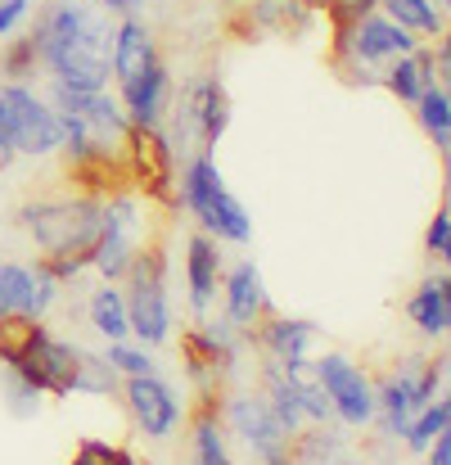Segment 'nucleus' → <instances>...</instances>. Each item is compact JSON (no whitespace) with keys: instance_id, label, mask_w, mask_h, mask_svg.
Returning a JSON list of instances; mask_svg holds the SVG:
<instances>
[{"instance_id":"a211bd4d","label":"nucleus","mask_w":451,"mask_h":465,"mask_svg":"<svg viewBox=\"0 0 451 465\" xmlns=\"http://www.w3.org/2000/svg\"><path fill=\"white\" fill-rule=\"evenodd\" d=\"M407 316H411V325H416L425 339H447L451 334V276H447V267L429 272V276L411 290Z\"/></svg>"},{"instance_id":"dca6fc26","label":"nucleus","mask_w":451,"mask_h":465,"mask_svg":"<svg viewBox=\"0 0 451 465\" xmlns=\"http://www.w3.org/2000/svg\"><path fill=\"white\" fill-rule=\"evenodd\" d=\"M316 339H320V325L316 321H307V316H280V312H267L262 325L253 330V348L267 361H276V366H289V361L311 357Z\"/></svg>"},{"instance_id":"bb28decb","label":"nucleus","mask_w":451,"mask_h":465,"mask_svg":"<svg viewBox=\"0 0 451 465\" xmlns=\"http://www.w3.org/2000/svg\"><path fill=\"white\" fill-rule=\"evenodd\" d=\"M447 430H451V402H447V393H443V398H434L429 407H420V411L411 416V425H407V434H402V448L416 452V457H425L429 443H434L438 434H447Z\"/></svg>"},{"instance_id":"58836bf2","label":"nucleus","mask_w":451,"mask_h":465,"mask_svg":"<svg viewBox=\"0 0 451 465\" xmlns=\"http://www.w3.org/2000/svg\"><path fill=\"white\" fill-rule=\"evenodd\" d=\"M434 5H438V9H451V0H434Z\"/></svg>"},{"instance_id":"2f4dec72","label":"nucleus","mask_w":451,"mask_h":465,"mask_svg":"<svg viewBox=\"0 0 451 465\" xmlns=\"http://www.w3.org/2000/svg\"><path fill=\"white\" fill-rule=\"evenodd\" d=\"M68 465H136L123 448H113V443H100V439H86L77 452H73V461Z\"/></svg>"},{"instance_id":"e433bc0d","label":"nucleus","mask_w":451,"mask_h":465,"mask_svg":"<svg viewBox=\"0 0 451 465\" xmlns=\"http://www.w3.org/2000/svg\"><path fill=\"white\" fill-rule=\"evenodd\" d=\"M307 9H329V0H302Z\"/></svg>"},{"instance_id":"20e7f679","label":"nucleus","mask_w":451,"mask_h":465,"mask_svg":"<svg viewBox=\"0 0 451 465\" xmlns=\"http://www.w3.org/2000/svg\"><path fill=\"white\" fill-rule=\"evenodd\" d=\"M145 226H150V208L141 199V190H104L100 203V240L91 244V272L109 285H123V276L132 272L136 253L145 249Z\"/></svg>"},{"instance_id":"f704fd0d","label":"nucleus","mask_w":451,"mask_h":465,"mask_svg":"<svg viewBox=\"0 0 451 465\" xmlns=\"http://www.w3.org/2000/svg\"><path fill=\"white\" fill-rule=\"evenodd\" d=\"M425 465H451V430H447V434H438V439L429 443V452H425Z\"/></svg>"},{"instance_id":"ddd939ff","label":"nucleus","mask_w":451,"mask_h":465,"mask_svg":"<svg viewBox=\"0 0 451 465\" xmlns=\"http://www.w3.org/2000/svg\"><path fill=\"white\" fill-rule=\"evenodd\" d=\"M226 244H217L212 235L194 231L185 240V303L190 316H208L217 312V294H221V272H226Z\"/></svg>"},{"instance_id":"f257e3e1","label":"nucleus","mask_w":451,"mask_h":465,"mask_svg":"<svg viewBox=\"0 0 451 465\" xmlns=\"http://www.w3.org/2000/svg\"><path fill=\"white\" fill-rule=\"evenodd\" d=\"M100 203H104V190L95 185L77 194H41L18 208V226L41 253V262L77 258V253H91V244L100 240Z\"/></svg>"},{"instance_id":"cd10ccee","label":"nucleus","mask_w":451,"mask_h":465,"mask_svg":"<svg viewBox=\"0 0 451 465\" xmlns=\"http://www.w3.org/2000/svg\"><path fill=\"white\" fill-rule=\"evenodd\" d=\"M123 389V375L104 361V352H91L82 357V371H77V393H91V398H118Z\"/></svg>"},{"instance_id":"2eb2a0df","label":"nucleus","mask_w":451,"mask_h":465,"mask_svg":"<svg viewBox=\"0 0 451 465\" xmlns=\"http://www.w3.org/2000/svg\"><path fill=\"white\" fill-rule=\"evenodd\" d=\"M185 348H190V357L208 361L221 380H230V375L240 371L244 348H253V334H244L240 325H230L221 312H208V316H199V321H194V330H190Z\"/></svg>"},{"instance_id":"b1692460","label":"nucleus","mask_w":451,"mask_h":465,"mask_svg":"<svg viewBox=\"0 0 451 465\" xmlns=\"http://www.w3.org/2000/svg\"><path fill=\"white\" fill-rule=\"evenodd\" d=\"M411 109H416L425 136L434 141V150L447 158L451 154V91L443 82H434V86H425V95H420Z\"/></svg>"},{"instance_id":"7ed1b4c3","label":"nucleus","mask_w":451,"mask_h":465,"mask_svg":"<svg viewBox=\"0 0 451 465\" xmlns=\"http://www.w3.org/2000/svg\"><path fill=\"white\" fill-rule=\"evenodd\" d=\"M0 352H5L45 398H73V393H77V371H82L86 348H82L77 339L54 334L45 321L23 325V330H14V334H0Z\"/></svg>"},{"instance_id":"4468645a","label":"nucleus","mask_w":451,"mask_h":465,"mask_svg":"<svg viewBox=\"0 0 451 465\" xmlns=\"http://www.w3.org/2000/svg\"><path fill=\"white\" fill-rule=\"evenodd\" d=\"M118 104H123L127 123L136 127V136H153L162 127V118H167V104H172V73H167V64L158 59L145 73H136L132 82H123L118 86Z\"/></svg>"},{"instance_id":"9d476101","label":"nucleus","mask_w":451,"mask_h":465,"mask_svg":"<svg viewBox=\"0 0 451 465\" xmlns=\"http://www.w3.org/2000/svg\"><path fill=\"white\" fill-rule=\"evenodd\" d=\"M0 109L14 127L18 158H54L59 154V114L50 109L45 95L27 82H5L0 86Z\"/></svg>"},{"instance_id":"7c9ffc66","label":"nucleus","mask_w":451,"mask_h":465,"mask_svg":"<svg viewBox=\"0 0 451 465\" xmlns=\"http://www.w3.org/2000/svg\"><path fill=\"white\" fill-rule=\"evenodd\" d=\"M425 253H429L438 267H447V258H451V208L447 203L434 213V222H429V231H425Z\"/></svg>"},{"instance_id":"f3484780","label":"nucleus","mask_w":451,"mask_h":465,"mask_svg":"<svg viewBox=\"0 0 451 465\" xmlns=\"http://www.w3.org/2000/svg\"><path fill=\"white\" fill-rule=\"evenodd\" d=\"M158 41H153V27L136 14V18H118L113 23V45H109V73L113 82H132L136 73H145L150 64H158Z\"/></svg>"},{"instance_id":"1a4fd4ad","label":"nucleus","mask_w":451,"mask_h":465,"mask_svg":"<svg viewBox=\"0 0 451 465\" xmlns=\"http://www.w3.org/2000/svg\"><path fill=\"white\" fill-rule=\"evenodd\" d=\"M59 294H64V285L50 276V267L41 258L36 262L0 258V334L45 321L59 303Z\"/></svg>"},{"instance_id":"4be33fe9","label":"nucleus","mask_w":451,"mask_h":465,"mask_svg":"<svg viewBox=\"0 0 451 465\" xmlns=\"http://www.w3.org/2000/svg\"><path fill=\"white\" fill-rule=\"evenodd\" d=\"M86 321H91V330H95L104 343L132 339V321H127V299H123V285L100 281V290H91V299H86Z\"/></svg>"},{"instance_id":"f03ea898","label":"nucleus","mask_w":451,"mask_h":465,"mask_svg":"<svg viewBox=\"0 0 451 465\" xmlns=\"http://www.w3.org/2000/svg\"><path fill=\"white\" fill-rule=\"evenodd\" d=\"M176 199L194 217V226L203 235H212L217 244H230V249H249L253 244V217L226 190V176H221L212 150H199V154H190L176 167Z\"/></svg>"},{"instance_id":"c9c22d12","label":"nucleus","mask_w":451,"mask_h":465,"mask_svg":"<svg viewBox=\"0 0 451 465\" xmlns=\"http://www.w3.org/2000/svg\"><path fill=\"white\" fill-rule=\"evenodd\" d=\"M145 9V0H118V18H136Z\"/></svg>"},{"instance_id":"c85d7f7f","label":"nucleus","mask_w":451,"mask_h":465,"mask_svg":"<svg viewBox=\"0 0 451 465\" xmlns=\"http://www.w3.org/2000/svg\"><path fill=\"white\" fill-rule=\"evenodd\" d=\"M104 361H109L123 380H136V375H153V371H158L153 348L136 343V339H118V343H109V348H104Z\"/></svg>"},{"instance_id":"4c0bfd02","label":"nucleus","mask_w":451,"mask_h":465,"mask_svg":"<svg viewBox=\"0 0 451 465\" xmlns=\"http://www.w3.org/2000/svg\"><path fill=\"white\" fill-rule=\"evenodd\" d=\"M100 5H104V9H109V14H118V0H100Z\"/></svg>"},{"instance_id":"6e6552de","label":"nucleus","mask_w":451,"mask_h":465,"mask_svg":"<svg viewBox=\"0 0 451 465\" xmlns=\"http://www.w3.org/2000/svg\"><path fill=\"white\" fill-rule=\"evenodd\" d=\"M311 380L320 384L334 425H343L348 434H361L375 425V380L361 361H352L348 352H320L311 357Z\"/></svg>"},{"instance_id":"412c9836","label":"nucleus","mask_w":451,"mask_h":465,"mask_svg":"<svg viewBox=\"0 0 451 465\" xmlns=\"http://www.w3.org/2000/svg\"><path fill=\"white\" fill-rule=\"evenodd\" d=\"M190 465H235L230 434L217 416V407H199L190 425Z\"/></svg>"},{"instance_id":"72a5a7b5","label":"nucleus","mask_w":451,"mask_h":465,"mask_svg":"<svg viewBox=\"0 0 451 465\" xmlns=\"http://www.w3.org/2000/svg\"><path fill=\"white\" fill-rule=\"evenodd\" d=\"M18 163V145H14V127H9V118H5V109H0V172H9Z\"/></svg>"},{"instance_id":"c756f323","label":"nucleus","mask_w":451,"mask_h":465,"mask_svg":"<svg viewBox=\"0 0 451 465\" xmlns=\"http://www.w3.org/2000/svg\"><path fill=\"white\" fill-rule=\"evenodd\" d=\"M36 45H32V36H9L5 41V50H0V77L5 82H27V77H36Z\"/></svg>"},{"instance_id":"473e14b6","label":"nucleus","mask_w":451,"mask_h":465,"mask_svg":"<svg viewBox=\"0 0 451 465\" xmlns=\"http://www.w3.org/2000/svg\"><path fill=\"white\" fill-rule=\"evenodd\" d=\"M32 14V0H0V41H9Z\"/></svg>"},{"instance_id":"393cba45","label":"nucleus","mask_w":451,"mask_h":465,"mask_svg":"<svg viewBox=\"0 0 451 465\" xmlns=\"http://www.w3.org/2000/svg\"><path fill=\"white\" fill-rule=\"evenodd\" d=\"M0 398H5V407H9V416H18V420H32L41 407H45V393L0 352Z\"/></svg>"},{"instance_id":"423d86ee","label":"nucleus","mask_w":451,"mask_h":465,"mask_svg":"<svg viewBox=\"0 0 451 465\" xmlns=\"http://www.w3.org/2000/svg\"><path fill=\"white\" fill-rule=\"evenodd\" d=\"M217 416L226 425V434L253 457L258 465H280L294 452V434L276 420V411L267 407L262 389H226L217 402Z\"/></svg>"},{"instance_id":"ea45409f","label":"nucleus","mask_w":451,"mask_h":465,"mask_svg":"<svg viewBox=\"0 0 451 465\" xmlns=\"http://www.w3.org/2000/svg\"><path fill=\"white\" fill-rule=\"evenodd\" d=\"M343 465H361V461H352V457H348V461H343Z\"/></svg>"},{"instance_id":"5701e85b","label":"nucleus","mask_w":451,"mask_h":465,"mask_svg":"<svg viewBox=\"0 0 451 465\" xmlns=\"http://www.w3.org/2000/svg\"><path fill=\"white\" fill-rule=\"evenodd\" d=\"M379 14L407 27L416 41H443L447 36V9L434 0H379Z\"/></svg>"},{"instance_id":"6ab92c4d","label":"nucleus","mask_w":451,"mask_h":465,"mask_svg":"<svg viewBox=\"0 0 451 465\" xmlns=\"http://www.w3.org/2000/svg\"><path fill=\"white\" fill-rule=\"evenodd\" d=\"M411 416H416V407H411V384H407V375H402V371H388L384 380H375V425H370V430H379L388 443H402Z\"/></svg>"},{"instance_id":"aec40b11","label":"nucleus","mask_w":451,"mask_h":465,"mask_svg":"<svg viewBox=\"0 0 451 465\" xmlns=\"http://www.w3.org/2000/svg\"><path fill=\"white\" fill-rule=\"evenodd\" d=\"M434 64H429V45H420L416 54H397L379 68V86L388 95H397L402 104H416L425 95V86H434Z\"/></svg>"},{"instance_id":"39448f33","label":"nucleus","mask_w":451,"mask_h":465,"mask_svg":"<svg viewBox=\"0 0 451 465\" xmlns=\"http://www.w3.org/2000/svg\"><path fill=\"white\" fill-rule=\"evenodd\" d=\"M123 299H127V321H132V339L145 348H162L172 339V290H167V258L158 244H145L132 262V272L123 276Z\"/></svg>"},{"instance_id":"a878e982","label":"nucleus","mask_w":451,"mask_h":465,"mask_svg":"<svg viewBox=\"0 0 451 465\" xmlns=\"http://www.w3.org/2000/svg\"><path fill=\"white\" fill-rule=\"evenodd\" d=\"M249 23H253L258 32H280V36H289V32H302V27L311 23V9H307L302 0H253V5H249Z\"/></svg>"},{"instance_id":"9b49d317","label":"nucleus","mask_w":451,"mask_h":465,"mask_svg":"<svg viewBox=\"0 0 451 465\" xmlns=\"http://www.w3.org/2000/svg\"><path fill=\"white\" fill-rule=\"evenodd\" d=\"M118 398L127 402L132 425H136L150 443H167V439L181 430V420H185L181 393H176L172 380H162L158 371H153V375H136V380H123Z\"/></svg>"},{"instance_id":"a19ab883","label":"nucleus","mask_w":451,"mask_h":465,"mask_svg":"<svg viewBox=\"0 0 451 465\" xmlns=\"http://www.w3.org/2000/svg\"><path fill=\"white\" fill-rule=\"evenodd\" d=\"M280 465H294V461H280Z\"/></svg>"},{"instance_id":"0eeeda50","label":"nucleus","mask_w":451,"mask_h":465,"mask_svg":"<svg viewBox=\"0 0 451 465\" xmlns=\"http://www.w3.org/2000/svg\"><path fill=\"white\" fill-rule=\"evenodd\" d=\"M425 41H416L407 27H397L393 18H384L379 9L338 27V59H343V73L361 86H379V68L397 54H416Z\"/></svg>"},{"instance_id":"f8f14e48","label":"nucleus","mask_w":451,"mask_h":465,"mask_svg":"<svg viewBox=\"0 0 451 465\" xmlns=\"http://www.w3.org/2000/svg\"><path fill=\"white\" fill-rule=\"evenodd\" d=\"M221 316L230 325H240L244 334H253L262 325V316L271 312V299H267V281H262V267L253 258H235L226 262L221 272Z\"/></svg>"}]
</instances>
